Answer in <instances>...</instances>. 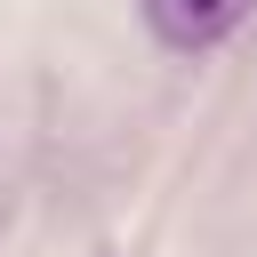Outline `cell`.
<instances>
[{"instance_id":"cell-1","label":"cell","mask_w":257,"mask_h":257,"mask_svg":"<svg viewBox=\"0 0 257 257\" xmlns=\"http://www.w3.org/2000/svg\"><path fill=\"white\" fill-rule=\"evenodd\" d=\"M257 0H145V24L169 40V48H217L225 32H241V16H249Z\"/></svg>"}]
</instances>
